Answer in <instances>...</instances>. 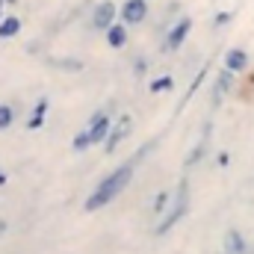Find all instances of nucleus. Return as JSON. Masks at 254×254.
<instances>
[{"mask_svg": "<svg viewBox=\"0 0 254 254\" xmlns=\"http://www.w3.org/2000/svg\"><path fill=\"white\" fill-rule=\"evenodd\" d=\"M133 181V163H125V166H119L116 172H110L98 187L95 192L86 198V210L89 213H95V210H101V207H107L113 198H119L122 190H127V184Z\"/></svg>", "mask_w": 254, "mask_h": 254, "instance_id": "1", "label": "nucleus"}, {"mask_svg": "<svg viewBox=\"0 0 254 254\" xmlns=\"http://www.w3.org/2000/svg\"><path fill=\"white\" fill-rule=\"evenodd\" d=\"M187 210H190V181H181L178 184V192H175V204L169 207V213H166V219L154 228V234L157 237H163V234H169L184 216H187Z\"/></svg>", "mask_w": 254, "mask_h": 254, "instance_id": "2", "label": "nucleus"}, {"mask_svg": "<svg viewBox=\"0 0 254 254\" xmlns=\"http://www.w3.org/2000/svg\"><path fill=\"white\" fill-rule=\"evenodd\" d=\"M89 136H92V145H101V142H107V136H110V130H113V122H110V113H95L92 119H89Z\"/></svg>", "mask_w": 254, "mask_h": 254, "instance_id": "3", "label": "nucleus"}, {"mask_svg": "<svg viewBox=\"0 0 254 254\" xmlns=\"http://www.w3.org/2000/svg\"><path fill=\"white\" fill-rule=\"evenodd\" d=\"M116 15H119V6H116V3H110V0H104V3H98V6H95V15H92V27L107 33V30L116 24Z\"/></svg>", "mask_w": 254, "mask_h": 254, "instance_id": "4", "label": "nucleus"}, {"mask_svg": "<svg viewBox=\"0 0 254 254\" xmlns=\"http://www.w3.org/2000/svg\"><path fill=\"white\" fill-rule=\"evenodd\" d=\"M119 15H122L125 24H142L145 15H148V0H127L119 9Z\"/></svg>", "mask_w": 254, "mask_h": 254, "instance_id": "5", "label": "nucleus"}, {"mask_svg": "<svg viewBox=\"0 0 254 254\" xmlns=\"http://www.w3.org/2000/svg\"><path fill=\"white\" fill-rule=\"evenodd\" d=\"M190 30H192V21L190 18H181V21L169 30V36H166V51H178V48L184 45V39L190 36Z\"/></svg>", "mask_w": 254, "mask_h": 254, "instance_id": "6", "label": "nucleus"}, {"mask_svg": "<svg viewBox=\"0 0 254 254\" xmlns=\"http://www.w3.org/2000/svg\"><path fill=\"white\" fill-rule=\"evenodd\" d=\"M127 133H130V116H122V119L116 122V127L110 130V136H107V154H113V151L119 148V142L125 139Z\"/></svg>", "mask_w": 254, "mask_h": 254, "instance_id": "7", "label": "nucleus"}, {"mask_svg": "<svg viewBox=\"0 0 254 254\" xmlns=\"http://www.w3.org/2000/svg\"><path fill=\"white\" fill-rule=\"evenodd\" d=\"M225 68H231L234 74L246 71V68H249V54H246L243 48H231V51L225 54Z\"/></svg>", "mask_w": 254, "mask_h": 254, "instance_id": "8", "label": "nucleus"}, {"mask_svg": "<svg viewBox=\"0 0 254 254\" xmlns=\"http://www.w3.org/2000/svg\"><path fill=\"white\" fill-rule=\"evenodd\" d=\"M231 86H234V71H231V68H222V74H219V80H216V89H213V104H219V101L231 92Z\"/></svg>", "mask_w": 254, "mask_h": 254, "instance_id": "9", "label": "nucleus"}, {"mask_svg": "<svg viewBox=\"0 0 254 254\" xmlns=\"http://www.w3.org/2000/svg\"><path fill=\"white\" fill-rule=\"evenodd\" d=\"M225 254H249V249H246V237L240 234V231H228L225 234Z\"/></svg>", "mask_w": 254, "mask_h": 254, "instance_id": "10", "label": "nucleus"}, {"mask_svg": "<svg viewBox=\"0 0 254 254\" xmlns=\"http://www.w3.org/2000/svg\"><path fill=\"white\" fill-rule=\"evenodd\" d=\"M107 42H110V48H125L127 45V24H113L110 30H107Z\"/></svg>", "mask_w": 254, "mask_h": 254, "instance_id": "11", "label": "nucleus"}, {"mask_svg": "<svg viewBox=\"0 0 254 254\" xmlns=\"http://www.w3.org/2000/svg\"><path fill=\"white\" fill-rule=\"evenodd\" d=\"M18 30H21V18L9 15V18L0 21V39H12V36H18Z\"/></svg>", "mask_w": 254, "mask_h": 254, "instance_id": "12", "label": "nucleus"}, {"mask_svg": "<svg viewBox=\"0 0 254 254\" xmlns=\"http://www.w3.org/2000/svg\"><path fill=\"white\" fill-rule=\"evenodd\" d=\"M45 113H48V98H42V101L36 104V113L30 116V122H27V127H30V130H39V127L45 125Z\"/></svg>", "mask_w": 254, "mask_h": 254, "instance_id": "13", "label": "nucleus"}, {"mask_svg": "<svg viewBox=\"0 0 254 254\" xmlns=\"http://www.w3.org/2000/svg\"><path fill=\"white\" fill-rule=\"evenodd\" d=\"M172 86H175V77H169V74H163V77L151 80V92H154V95H160V92H169Z\"/></svg>", "mask_w": 254, "mask_h": 254, "instance_id": "14", "label": "nucleus"}, {"mask_svg": "<svg viewBox=\"0 0 254 254\" xmlns=\"http://www.w3.org/2000/svg\"><path fill=\"white\" fill-rule=\"evenodd\" d=\"M12 122H15V110L9 104H0V130L12 127Z\"/></svg>", "mask_w": 254, "mask_h": 254, "instance_id": "15", "label": "nucleus"}, {"mask_svg": "<svg viewBox=\"0 0 254 254\" xmlns=\"http://www.w3.org/2000/svg\"><path fill=\"white\" fill-rule=\"evenodd\" d=\"M89 145H92V136H89V130H80V133L74 136V142H71V148H74V151H86Z\"/></svg>", "mask_w": 254, "mask_h": 254, "instance_id": "16", "label": "nucleus"}, {"mask_svg": "<svg viewBox=\"0 0 254 254\" xmlns=\"http://www.w3.org/2000/svg\"><path fill=\"white\" fill-rule=\"evenodd\" d=\"M166 201H169V192H160V195L154 198V213H163V207H166Z\"/></svg>", "mask_w": 254, "mask_h": 254, "instance_id": "17", "label": "nucleus"}, {"mask_svg": "<svg viewBox=\"0 0 254 254\" xmlns=\"http://www.w3.org/2000/svg\"><path fill=\"white\" fill-rule=\"evenodd\" d=\"M231 21V12H219L216 18H213V27H222V24H228Z\"/></svg>", "mask_w": 254, "mask_h": 254, "instance_id": "18", "label": "nucleus"}, {"mask_svg": "<svg viewBox=\"0 0 254 254\" xmlns=\"http://www.w3.org/2000/svg\"><path fill=\"white\" fill-rule=\"evenodd\" d=\"M3 234H6V222L0 219V237H3Z\"/></svg>", "mask_w": 254, "mask_h": 254, "instance_id": "19", "label": "nucleus"}, {"mask_svg": "<svg viewBox=\"0 0 254 254\" xmlns=\"http://www.w3.org/2000/svg\"><path fill=\"white\" fill-rule=\"evenodd\" d=\"M3 184H6V175H3V172H0V187H3Z\"/></svg>", "mask_w": 254, "mask_h": 254, "instance_id": "20", "label": "nucleus"}, {"mask_svg": "<svg viewBox=\"0 0 254 254\" xmlns=\"http://www.w3.org/2000/svg\"><path fill=\"white\" fill-rule=\"evenodd\" d=\"M3 3H6V0H0V15H3ZM0 21H3V18H0Z\"/></svg>", "mask_w": 254, "mask_h": 254, "instance_id": "21", "label": "nucleus"}]
</instances>
